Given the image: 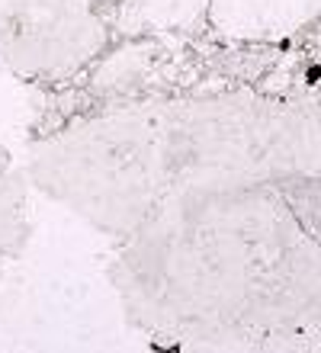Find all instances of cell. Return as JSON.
<instances>
[{"label": "cell", "instance_id": "1", "mask_svg": "<svg viewBox=\"0 0 321 353\" xmlns=\"http://www.w3.org/2000/svg\"><path fill=\"white\" fill-rule=\"evenodd\" d=\"M103 0H0V61L23 81L68 84L110 46Z\"/></svg>", "mask_w": 321, "mask_h": 353}, {"label": "cell", "instance_id": "2", "mask_svg": "<svg viewBox=\"0 0 321 353\" xmlns=\"http://www.w3.org/2000/svg\"><path fill=\"white\" fill-rule=\"evenodd\" d=\"M321 17V0H209L206 26L235 46H273Z\"/></svg>", "mask_w": 321, "mask_h": 353}, {"label": "cell", "instance_id": "3", "mask_svg": "<svg viewBox=\"0 0 321 353\" xmlns=\"http://www.w3.org/2000/svg\"><path fill=\"white\" fill-rule=\"evenodd\" d=\"M209 0H122L116 7V26L122 32H196L206 26Z\"/></svg>", "mask_w": 321, "mask_h": 353}, {"label": "cell", "instance_id": "4", "mask_svg": "<svg viewBox=\"0 0 321 353\" xmlns=\"http://www.w3.org/2000/svg\"><path fill=\"white\" fill-rule=\"evenodd\" d=\"M26 238L23 183L13 174H0V251H17Z\"/></svg>", "mask_w": 321, "mask_h": 353}, {"label": "cell", "instance_id": "5", "mask_svg": "<svg viewBox=\"0 0 321 353\" xmlns=\"http://www.w3.org/2000/svg\"><path fill=\"white\" fill-rule=\"evenodd\" d=\"M103 3H110V7H119L122 0H103Z\"/></svg>", "mask_w": 321, "mask_h": 353}]
</instances>
